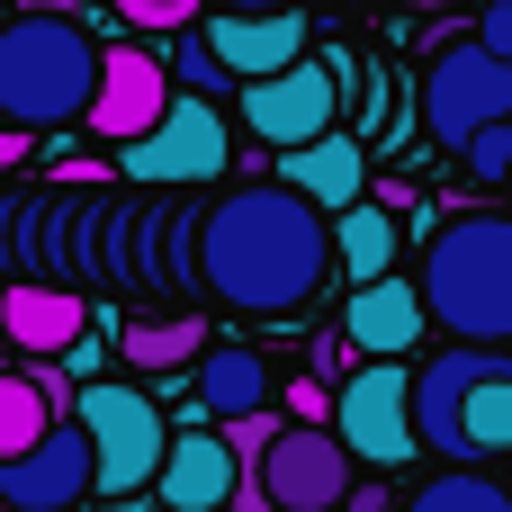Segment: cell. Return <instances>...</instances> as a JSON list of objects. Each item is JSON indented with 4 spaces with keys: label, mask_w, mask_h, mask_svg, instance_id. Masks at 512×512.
<instances>
[{
    "label": "cell",
    "mask_w": 512,
    "mask_h": 512,
    "mask_svg": "<svg viewBox=\"0 0 512 512\" xmlns=\"http://www.w3.org/2000/svg\"><path fill=\"white\" fill-rule=\"evenodd\" d=\"M279 405H288V423H333V396H324V378H297V387H279Z\"/></svg>",
    "instance_id": "484cf974"
},
{
    "label": "cell",
    "mask_w": 512,
    "mask_h": 512,
    "mask_svg": "<svg viewBox=\"0 0 512 512\" xmlns=\"http://www.w3.org/2000/svg\"><path fill=\"white\" fill-rule=\"evenodd\" d=\"M234 486H243V459L225 450V432H171V450H162V477H153V504L162 512H225L234 504Z\"/></svg>",
    "instance_id": "5bb4252c"
},
{
    "label": "cell",
    "mask_w": 512,
    "mask_h": 512,
    "mask_svg": "<svg viewBox=\"0 0 512 512\" xmlns=\"http://www.w3.org/2000/svg\"><path fill=\"white\" fill-rule=\"evenodd\" d=\"M342 512H396V486H378V477H360V486H351V504Z\"/></svg>",
    "instance_id": "f1b7e54d"
},
{
    "label": "cell",
    "mask_w": 512,
    "mask_h": 512,
    "mask_svg": "<svg viewBox=\"0 0 512 512\" xmlns=\"http://www.w3.org/2000/svg\"><path fill=\"white\" fill-rule=\"evenodd\" d=\"M18 153H27V135H18V126H0V171H9Z\"/></svg>",
    "instance_id": "4dcf8cb0"
},
{
    "label": "cell",
    "mask_w": 512,
    "mask_h": 512,
    "mask_svg": "<svg viewBox=\"0 0 512 512\" xmlns=\"http://www.w3.org/2000/svg\"><path fill=\"white\" fill-rule=\"evenodd\" d=\"M495 117H512V63L486 54L477 36L432 45V63H423V126H432V144L468 153V135L495 126Z\"/></svg>",
    "instance_id": "52a82bcc"
},
{
    "label": "cell",
    "mask_w": 512,
    "mask_h": 512,
    "mask_svg": "<svg viewBox=\"0 0 512 512\" xmlns=\"http://www.w3.org/2000/svg\"><path fill=\"white\" fill-rule=\"evenodd\" d=\"M189 9H198V0H126L135 27H189Z\"/></svg>",
    "instance_id": "83f0119b"
},
{
    "label": "cell",
    "mask_w": 512,
    "mask_h": 512,
    "mask_svg": "<svg viewBox=\"0 0 512 512\" xmlns=\"http://www.w3.org/2000/svg\"><path fill=\"white\" fill-rule=\"evenodd\" d=\"M198 405L216 414V423H234V414H261V405H279V378H270V360L252 351V342H207L198 351Z\"/></svg>",
    "instance_id": "e0dca14e"
},
{
    "label": "cell",
    "mask_w": 512,
    "mask_h": 512,
    "mask_svg": "<svg viewBox=\"0 0 512 512\" xmlns=\"http://www.w3.org/2000/svg\"><path fill=\"white\" fill-rule=\"evenodd\" d=\"M342 81H351V63L324 45V54H306V63L270 72V81H243L234 99H243V126H252L270 153H288V144H315V135H333Z\"/></svg>",
    "instance_id": "9c48e42d"
},
{
    "label": "cell",
    "mask_w": 512,
    "mask_h": 512,
    "mask_svg": "<svg viewBox=\"0 0 512 512\" xmlns=\"http://www.w3.org/2000/svg\"><path fill=\"white\" fill-rule=\"evenodd\" d=\"M504 198H512V171H504Z\"/></svg>",
    "instance_id": "836d02e7"
},
{
    "label": "cell",
    "mask_w": 512,
    "mask_h": 512,
    "mask_svg": "<svg viewBox=\"0 0 512 512\" xmlns=\"http://www.w3.org/2000/svg\"><path fill=\"white\" fill-rule=\"evenodd\" d=\"M162 63H171V90H198V99H225V90H243V81L225 72V54L207 45V27H180Z\"/></svg>",
    "instance_id": "7402d4cb"
},
{
    "label": "cell",
    "mask_w": 512,
    "mask_h": 512,
    "mask_svg": "<svg viewBox=\"0 0 512 512\" xmlns=\"http://www.w3.org/2000/svg\"><path fill=\"white\" fill-rule=\"evenodd\" d=\"M0 512H9V504H0Z\"/></svg>",
    "instance_id": "e575fe53"
},
{
    "label": "cell",
    "mask_w": 512,
    "mask_h": 512,
    "mask_svg": "<svg viewBox=\"0 0 512 512\" xmlns=\"http://www.w3.org/2000/svg\"><path fill=\"white\" fill-rule=\"evenodd\" d=\"M306 36H315V27H306L297 9H216V18H207V45L225 54L234 81H270V72L306 63V54H315Z\"/></svg>",
    "instance_id": "4fadbf2b"
},
{
    "label": "cell",
    "mask_w": 512,
    "mask_h": 512,
    "mask_svg": "<svg viewBox=\"0 0 512 512\" xmlns=\"http://www.w3.org/2000/svg\"><path fill=\"white\" fill-rule=\"evenodd\" d=\"M225 9H297V0H225Z\"/></svg>",
    "instance_id": "1f68e13d"
},
{
    "label": "cell",
    "mask_w": 512,
    "mask_h": 512,
    "mask_svg": "<svg viewBox=\"0 0 512 512\" xmlns=\"http://www.w3.org/2000/svg\"><path fill=\"white\" fill-rule=\"evenodd\" d=\"M225 162H234L225 108L198 99V90H171V108H162L135 144H117V171H126V180H153V189H171V180H216Z\"/></svg>",
    "instance_id": "ba28073f"
},
{
    "label": "cell",
    "mask_w": 512,
    "mask_h": 512,
    "mask_svg": "<svg viewBox=\"0 0 512 512\" xmlns=\"http://www.w3.org/2000/svg\"><path fill=\"white\" fill-rule=\"evenodd\" d=\"M279 432H288V414H279V405H261V414H234V423H225V450L243 459V477H261V459H270V441H279Z\"/></svg>",
    "instance_id": "cb8c5ba5"
},
{
    "label": "cell",
    "mask_w": 512,
    "mask_h": 512,
    "mask_svg": "<svg viewBox=\"0 0 512 512\" xmlns=\"http://www.w3.org/2000/svg\"><path fill=\"white\" fill-rule=\"evenodd\" d=\"M99 90V45L81 9H18L0 18V126L18 135H54L81 126Z\"/></svg>",
    "instance_id": "7a4b0ae2"
},
{
    "label": "cell",
    "mask_w": 512,
    "mask_h": 512,
    "mask_svg": "<svg viewBox=\"0 0 512 512\" xmlns=\"http://www.w3.org/2000/svg\"><path fill=\"white\" fill-rule=\"evenodd\" d=\"M477 45L512 63V0H486V9H477Z\"/></svg>",
    "instance_id": "4316f807"
},
{
    "label": "cell",
    "mask_w": 512,
    "mask_h": 512,
    "mask_svg": "<svg viewBox=\"0 0 512 512\" xmlns=\"http://www.w3.org/2000/svg\"><path fill=\"white\" fill-rule=\"evenodd\" d=\"M63 369H72V378H90V369H99V333H81V342L63 351Z\"/></svg>",
    "instance_id": "f546056e"
},
{
    "label": "cell",
    "mask_w": 512,
    "mask_h": 512,
    "mask_svg": "<svg viewBox=\"0 0 512 512\" xmlns=\"http://www.w3.org/2000/svg\"><path fill=\"white\" fill-rule=\"evenodd\" d=\"M207 324H126V360L135 369H198Z\"/></svg>",
    "instance_id": "603a6c76"
},
{
    "label": "cell",
    "mask_w": 512,
    "mask_h": 512,
    "mask_svg": "<svg viewBox=\"0 0 512 512\" xmlns=\"http://www.w3.org/2000/svg\"><path fill=\"white\" fill-rule=\"evenodd\" d=\"M171 108V63L153 54V45H108L99 54V90H90V135H108V144H135L153 117Z\"/></svg>",
    "instance_id": "7c38bea8"
},
{
    "label": "cell",
    "mask_w": 512,
    "mask_h": 512,
    "mask_svg": "<svg viewBox=\"0 0 512 512\" xmlns=\"http://www.w3.org/2000/svg\"><path fill=\"white\" fill-rule=\"evenodd\" d=\"M459 162H468V180H486V189H504V171H512V117H495V126H477Z\"/></svg>",
    "instance_id": "d4e9b609"
},
{
    "label": "cell",
    "mask_w": 512,
    "mask_h": 512,
    "mask_svg": "<svg viewBox=\"0 0 512 512\" xmlns=\"http://www.w3.org/2000/svg\"><path fill=\"white\" fill-rule=\"evenodd\" d=\"M279 180L288 189H306L324 216H342V207H360V189H369V153H360V135H315V144H288L279 153Z\"/></svg>",
    "instance_id": "2e32d148"
},
{
    "label": "cell",
    "mask_w": 512,
    "mask_h": 512,
    "mask_svg": "<svg viewBox=\"0 0 512 512\" xmlns=\"http://www.w3.org/2000/svg\"><path fill=\"white\" fill-rule=\"evenodd\" d=\"M333 261H342L351 288L387 279V270H396V207H378V198L342 207V216H333Z\"/></svg>",
    "instance_id": "d6986e66"
},
{
    "label": "cell",
    "mask_w": 512,
    "mask_h": 512,
    "mask_svg": "<svg viewBox=\"0 0 512 512\" xmlns=\"http://www.w3.org/2000/svg\"><path fill=\"white\" fill-rule=\"evenodd\" d=\"M414 432L450 468L512 459V351L495 342H450L414 369Z\"/></svg>",
    "instance_id": "277c9868"
},
{
    "label": "cell",
    "mask_w": 512,
    "mask_h": 512,
    "mask_svg": "<svg viewBox=\"0 0 512 512\" xmlns=\"http://www.w3.org/2000/svg\"><path fill=\"white\" fill-rule=\"evenodd\" d=\"M333 270H342L333 261V216L288 180L216 189L207 216H198V279L225 315H252V324L306 315Z\"/></svg>",
    "instance_id": "6da1fadb"
},
{
    "label": "cell",
    "mask_w": 512,
    "mask_h": 512,
    "mask_svg": "<svg viewBox=\"0 0 512 512\" xmlns=\"http://www.w3.org/2000/svg\"><path fill=\"white\" fill-rule=\"evenodd\" d=\"M432 333V306H423V288L414 279H369V288H351V306H342V342L360 351V360H405L414 342Z\"/></svg>",
    "instance_id": "9a60e30c"
},
{
    "label": "cell",
    "mask_w": 512,
    "mask_h": 512,
    "mask_svg": "<svg viewBox=\"0 0 512 512\" xmlns=\"http://www.w3.org/2000/svg\"><path fill=\"white\" fill-rule=\"evenodd\" d=\"M63 423V405L36 387V369L27 378H0V459H18V450H36L45 432Z\"/></svg>",
    "instance_id": "44dd1931"
},
{
    "label": "cell",
    "mask_w": 512,
    "mask_h": 512,
    "mask_svg": "<svg viewBox=\"0 0 512 512\" xmlns=\"http://www.w3.org/2000/svg\"><path fill=\"white\" fill-rule=\"evenodd\" d=\"M0 333H9L27 360H63V351L90 333V306L63 297V288H9V297H0Z\"/></svg>",
    "instance_id": "ac0fdd59"
},
{
    "label": "cell",
    "mask_w": 512,
    "mask_h": 512,
    "mask_svg": "<svg viewBox=\"0 0 512 512\" xmlns=\"http://www.w3.org/2000/svg\"><path fill=\"white\" fill-rule=\"evenodd\" d=\"M90 495H99V459H90L81 414H63L36 450L0 459V504L9 512H81Z\"/></svg>",
    "instance_id": "8fae6325"
},
{
    "label": "cell",
    "mask_w": 512,
    "mask_h": 512,
    "mask_svg": "<svg viewBox=\"0 0 512 512\" xmlns=\"http://www.w3.org/2000/svg\"><path fill=\"white\" fill-rule=\"evenodd\" d=\"M18 9H81V0H18Z\"/></svg>",
    "instance_id": "d6a6232c"
},
{
    "label": "cell",
    "mask_w": 512,
    "mask_h": 512,
    "mask_svg": "<svg viewBox=\"0 0 512 512\" xmlns=\"http://www.w3.org/2000/svg\"><path fill=\"white\" fill-rule=\"evenodd\" d=\"M396 512H512V486L486 477V468H441V477H423Z\"/></svg>",
    "instance_id": "ffe728a7"
},
{
    "label": "cell",
    "mask_w": 512,
    "mask_h": 512,
    "mask_svg": "<svg viewBox=\"0 0 512 512\" xmlns=\"http://www.w3.org/2000/svg\"><path fill=\"white\" fill-rule=\"evenodd\" d=\"M72 414H81L90 459H99V504H108V495H153L162 450H171L162 405H153L144 387H126V378H90V387L72 396Z\"/></svg>",
    "instance_id": "5b68a950"
},
{
    "label": "cell",
    "mask_w": 512,
    "mask_h": 512,
    "mask_svg": "<svg viewBox=\"0 0 512 512\" xmlns=\"http://www.w3.org/2000/svg\"><path fill=\"white\" fill-rule=\"evenodd\" d=\"M333 432H342V450L360 468H414L423 432H414V378H405V360H360L333 387Z\"/></svg>",
    "instance_id": "8992f818"
},
{
    "label": "cell",
    "mask_w": 512,
    "mask_h": 512,
    "mask_svg": "<svg viewBox=\"0 0 512 512\" xmlns=\"http://www.w3.org/2000/svg\"><path fill=\"white\" fill-rule=\"evenodd\" d=\"M360 477H369V468L342 450L333 423H288V432L270 441V459H261V495H270V512H342Z\"/></svg>",
    "instance_id": "30bf717a"
},
{
    "label": "cell",
    "mask_w": 512,
    "mask_h": 512,
    "mask_svg": "<svg viewBox=\"0 0 512 512\" xmlns=\"http://www.w3.org/2000/svg\"><path fill=\"white\" fill-rule=\"evenodd\" d=\"M414 288H423V306L450 342H495L504 351L512 342V216H495V207L441 216Z\"/></svg>",
    "instance_id": "3957f363"
}]
</instances>
